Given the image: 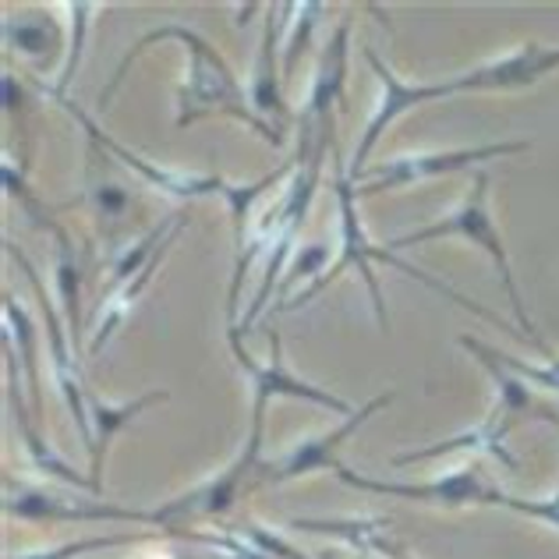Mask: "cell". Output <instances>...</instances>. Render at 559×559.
I'll return each instance as SVG.
<instances>
[{
    "instance_id": "obj_1",
    "label": "cell",
    "mask_w": 559,
    "mask_h": 559,
    "mask_svg": "<svg viewBox=\"0 0 559 559\" xmlns=\"http://www.w3.org/2000/svg\"><path fill=\"white\" fill-rule=\"evenodd\" d=\"M167 39H178L181 47L188 50V79L181 85V114H178V128H188V124H195L202 121V117H213V114H227L234 117V121H241L248 128H255L262 139H266L270 145H284V135L266 124L262 117L252 110V103L245 99V90L238 85V79H234V71L230 64L219 57V50L213 47L210 39L199 36L195 28H188V25H178V22H170V25H159V28H150L135 47H131L124 53V61L117 64L114 71V79L107 90L99 93V107H107V103L114 99V93L121 90L124 79H128V71L131 64L139 61V57L153 47V43H167Z\"/></svg>"
},
{
    "instance_id": "obj_2",
    "label": "cell",
    "mask_w": 559,
    "mask_h": 559,
    "mask_svg": "<svg viewBox=\"0 0 559 559\" xmlns=\"http://www.w3.org/2000/svg\"><path fill=\"white\" fill-rule=\"evenodd\" d=\"M333 156H336V178H333V185H336V199H341V230H344V241H341V259L333 262V266H326L322 270V276L316 280L312 287L308 290H301L298 298H290V301H284L280 305V312H290V308H301V305H308L316 298V294H322L336 276H341L344 270H350V266H358V273L365 276V284H369V290H372V308H376V322H379V330L386 333L390 330V319H386V301H382V290H379V280H376V273H372V259H379V262H386V266H393V270H401L404 276H411V280H418V284H425L429 290H436V294H443V298H450L457 308H464V312H471V316H478V319H485V322H492L496 330H507L510 336H518L521 344H532L535 347V341L527 333H518L510 326V322L503 319V316H496V312H489L485 305H478V301H471V298H464L461 290H453L450 284H443V280H432L429 273H421L418 266H411V262H404L396 252H390V248H376V245H369L365 241V227H361V216H358V195H355V188H350V178L341 170V150H336V142H333Z\"/></svg>"
},
{
    "instance_id": "obj_3",
    "label": "cell",
    "mask_w": 559,
    "mask_h": 559,
    "mask_svg": "<svg viewBox=\"0 0 559 559\" xmlns=\"http://www.w3.org/2000/svg\"><path fill=\"white\" fill-rule=\"evenodd\" d=\"M489 185H492L489 170H478L475 178H471V191H467V199L461 202L457 213H450L447 219H436V224L421 227V230H407V234H401V238H393L386 248L390 252H401V248H415V245L436 241V238H467L471 245H478L481 252L492 259V266L499 270V280H503V290L510 298L513 316H518V322H521V330H527V336H532L535 347L542 350V358H556L549 341L535 330L532 316H527V305L518 290V280H513V266H510L503 234L496 230V219L489 213Z\"/></svg>"
},
{
    "instance_id": "obj_4",
    "label": "cell",
    "mask_w": 559,
    "mask_h": 559,
    "mask_svg": "<svg viewBox=\"0 0 559 559\" xmlns=\"http://www.w3.org/2000/svg\"><path fill=\"white\" fill-rule=\"evenodd\" d=\"M532 150L527 139H513V142H492V145H475V150H447V153H415V156H393L386 164H376L369 174L372 181L355 188V195H379V191H390V188H404V185H415L425 178H443V174L453 170H464V167H475L485 164V159H499V156H518Z\"/></svg>"
},
{
    "instance_id": "obj_5",
    "label": "cell",
    "mask_w": 559,
    "mask_h": 559,
    "mask_svg": "<svg viewBox=\"0 0 559 559\" xmlns=\"http://www.w3.org/2000/svg\"><path fill=\"white\" fill-rule=\"evenodd\" d=\"M333 475L355 485V489L376 492V496H401V499H418V503H436V507H489L492 499V485L485 478L481 464H464L457 471H450L443 478L421 481V485H404V481H379V478H365L358 471H350L344 461L333 464Z\"/></svg>"
},
{
    "instance_id": "obj_6",
    "label": "cell",
    "mask_w": 559,
    "mask_h": 559,
    "mask_svg": "<svg viewBox=\"0 0 559 559\" xmlns=\"http://www.w3.org/2000/svg\"><path fill=\"white\" fill-rule=\"evenodd\" d=\"M347 43H350V14L341 19L333 39L322 50V61L316 71L312 93H308V103L301 110V131L298 142H312L316 150H333V103L344 99V79H347Z\"/></svg>"
},
{
    "instance_id": "obj_7",
    "label": "cell",
    "mask_w": 559,
    "mask_h": 559,
    "mask_svg": "<svg viewBox=\"0 0 559 559\" xmlns=\"http://www.w3.org/2000/svg\"><path fill=\"white\" fill-rule=\"evenodd\" d=\"M227 341H230V350L234 358H238V365L245 369V376L252 379V393L255 401L252 404H262L270 407L273 396H298V401H312L319 407H330L336 411V415H355V407H350L344 396H333L326 390L312 386V382H305L301 376H294L287 365H284V344H280V333L270 330V365H255L252 355L241 347V333L238 330H227Z\"/></svg>"
},
{
    "instance_id": "obj_8",
    "label": "cell",
    "mask_w": 559,
    "mask_h": 559,
    "mask_svg": "<svg viewBox=\"0 0 559 559\" xmlns=\"http://www.w3.org/2000/svg\"><path fill=\"white\" fill-rule=\"evenodd\" d=\"M4 245H8V255L28 273V284H33V290H36L39 308H43V319H47V344H50V365H53L57 386H61L64 401H68V411H71V418H75V425H79L82 447H85V450H93V421H90V404H85V393H90V390H85V382H82L79 361L71 358V350H68V336H64V330H61V319H57L53 301L47 298V290H43V280H39V273L33 270V262H28L8 238H4Z\"/></svg>"
},
{
    "instance_id": "obj_9",
    "label": "cell",
    "mask_w": 559,
    "mask_h": 559,
    "mask_svg": "<svg viewBox=\"0 0 559 559\" xmlns=\"http://www.w3.org/2000/svg\"><path fill=\"white\" fill-rule=\"evenodd\" d=\"M4 510L11 518H22V521H47V524H61V521H79V524H90V521H128V524H156V513L153 510H128V507H114V503H103L99 496L93 499H61L53 492H43V489H19V492H8L4 499Z\"/></svg>"
},
{
    "instance_id": "obj_10",
    "label": "cell",
    "mask_w": 559,
    "mask_h": 559,
    "mask_svg": "<svg viewBox=\"0 0 559 559\" xmlns=\"http://www.w3.org/2000/svg\"><path fill=\"white\" fill-rule=\"evenodd\" d=\"M393 401V393H382V396H376V401H369L361 411H355L344 425H336V429H330V432H322V436H308V439H301L298 447H294L287 457H280L276 464H259V471H255V485H262V481H294V478H301V475H312V471H322V467H330L333 471V464H336V450H341L350 436H355L365 421H369L376 411H382Z\"/></svg>"
},
{
    "instance_id": "obj_11",
    "label": "cell",
    "mask_w": 559,
    "mask_h": 559,
    "mask_svg": "<svg viewBox=\"0 0 559 559\" xmlns=\"http://www.w3.org/2000/svg\"><path fill=\"white\" fill-rule=\"evenodd\" d=\"M559 71V47H542V43H524L521 50L499 57L492 64H481L475 71L450 79L453 93H507V90H527L546 75Z\"/></svg>"
},
{
    "instance_id": "obj_12",
    "label": "cell",
    "mask_w": 559,
    "mask_h": 559,
    "mask_svg": "<svg viewBox=\"0 0 559 559\" xmlns=\"http://www.w3.org/2000/svg\"><path fill=\"white\" fill-rule=\"evenodd\" d=\"M61 107L75 117V121L90 131V139H93V145L96 150H107L110 156H117V159H124V167L128 170H135V174H142L145 181H150L153 188H159V191H167V195H178V199H205V195H219V199H227V191H230V185L224 181V178H210V174H181V170H164V167H156V164H150V159H142L139 153H131V150H124L121 142H114L110 135H103V131L96 128V121L85 110H79L75 103L71 99H57Z\"/></svg>"
},
{
    "instance_id": "obj_13",
    "label": "cell",
    "mask_w": 559,
    "mask_h": 559,
    "mask_svg": "<svg viewBox=\"0 0 559 559\" xmlns=\"http://www.w3.org/2000/svg\"><path fill=\"white\" fill-rule=\"evenodd\" d=\"M365 61L372 64V71H376L379 82H382V99H379V107L372 114L369 128H365V139H361L358 153H355V164H350V178H361V174H365V159L372 156L376 142L382 139V131H386L396 121V117L407 114V110H415V107H421V103H432V99L450 96V85L447 82H432V85H407V82H401V79L393 75V68L382 64L379 57H376V50H369V47H365Z\"/></svg>"
},
{
    "instance_id": "obj_14",
    "label": "cell",
    "mask_w": 559,
    "mask_h": 559,
    "mask_svg": "<svg viewBox=\"0 0 559 559\" xmlns=\"http://www.w3.org/2000/svg\"><path fill=\"white\" fill-rule=\"evenodd\" d=\"M259 464L252 457H245V450L234 457V464H227L224 471H216L213 478H205L195 489H188L181 496L167 499L164 507L153 510L156 513V524L167 527L181 518H224V513L238 503V492H241V481L248 475H255Z\"/></svg>"
},
{
    "instance_id": "obj_15",
    "label": "cell",
    "mask_w": 559,
    "mask_h": 559,
    "mask_svg": "<svg viewBox=\"0 0 559 559\" xmlns=\"http://www.w3.org/2000/svg\"><path fill=\"white\" fill-rule=\"evenodd\" d=\"M513 429V421H507L499 411H492L489 418H485L478 429L471 432H461L453 439H443V443H432L425 450H411V453H396L393 457V467H407V464H425V461H436V457H447V453H461V450H475V453H492V457L503 461L510 471H518V457L503 447L507 432Z\"/></svg>"
},
{
    "instance_id": "obj_16",
    "label": "cell",
    "mask_w": 559,
    "mask_h": 559,
    "mask_svg": "<svg viewBox=\"0 0 559 559\" xmlns=\"http://www.w3.org/2000/svg\"><path fill=\"white\" fill-rule=\"evenodd\" d=\"M156 401H167V390H153V393H142L135 396L131 404H121L114 407L107 401H99V396L85 393V404H90V421H93V450H90V481H93V492L103 496V457H107L110 450V439L124 429V425L145 411Z\"/></svg>"
},
{
    "instance_id": "obj_17",
    "label": "cell",
    "mask_w": 559,
    "mask_h": 559,
    "mask_svg": "<svg viewBox=\"0 0 559 559\" xmlns=\"http://www.w3.org/2000/svg\"><path fill=\"white\" fill-rule=\"evenodd\" d=\"M294 532H308V535H333V538H344L347 546H355L361 556H376V552H386V559H404V546L390 542L386 527L390 521L382 518H294L290 521Z\"/></svg>"
},
{
    "instance_id": "obj_18",
    "label": "cell",
    "mask_w": 559,
    "mask_h": 559,
    "mask_svg": "<svg viewBox=\"0 0 559 559\" xmlns=\"http://www.w3.org/2000/svg\"><path fill=\"white\" fill-rule=\"evenodd\" d=\"M4 350H8V382H11V407H14V421H19V432L25 439V450H28V457H33L36 471H43V475H53V478H61L68 485H75V489H90L93 492V481L90 478H82L75 467H71L68 461H61L57 453L43 443V439L33 432V425H28L25 418V411H22V393H19V361H14V347L11 341L4 336ZM96 496V492H93Z\"/></svg>"
},
{
    "instance_id": "obj_19",
    "label": "cell",
    "mask_w": 559,
    "mask_h": 559,
    "mask_svg": "<svg viewBox=\"0 0 559 559\" xmlns=\"http://www.w3.org/2000/svg\"><path fill=\"white\" fill-rule=\"evenodd\" d=\"M276 8H270V19H266V33H262V47H259V61H255V79H252V110L259 117L273 114L276 117V131L284 135L287 124H290V110L284 103V93H280V75H276Z\"/></svg>"
},
{
    "instance_id": "obj_20",
    "label": "cell",
    "mask_w": 559,
    "mask_h": 559,
    "mask_svg": "<svg viewBox=\"0 0 559 559\" xmlns=\"http://www.w3.org/2000/svg\"><path fill=\"white\" fill-rule=\"evenodd\" d=\"M461 347H467L471 355H475L481 365H496V369H503V372H510V376L535 382L538 390H556V393H559V355H556V358H546V365H527V361H521V358L507 355V350H499V347H489V344L475 341V336H461Z\"/></svg>"
},
{
    "instance_id": "obj_21",
    "label": "cell",
    "mask_w": 559,
    "mask_h": 559,
    "mask_svg": "<svg viewBox=\"0 0 559 559\" xmlns=\"http://www.w3.org/2000/svg\"><path fill=\"white\" fill-rule=\"evenodd\" d=\"M492 376H496V386H499V415L510 418V421H518L521 415L527 418H538V421H546L552 425V429H559V411L546 401H535L532 390L524 386V382L518 376H510L503 369H496V365H485Z\"/></svg>"
},
{
    "instance_id": "obj_22",
    "label": "cell",
    "mask_w": 559,
    "mask_h": 559,
    "mask_svg": "<svg viewBox=\"0 0 559 559\" xmlns=\"http://www.w3.org/2000/svg\"><path fill=\"white\" fill-rule=\"evenodd\" d=\"M159 535H174L178 538V527H167V532H121V535H99V538H79V542H64V546L53 549H39V552H22V556H8V559H75L82 552H99V549H117V546H135V542H150Z\"/></svg>"
},
{
    "instance_id": "obj_23",
    "label": "cell",
    "mask_w": 559,
    "mask_h": 559,
    "mask_svg": "<svg viewBox=\"0 0 559 559\" xmlns=\"http://www.w3.org/2000/svg\"><path fill=\"white\" fill-rule=\"evenodd\" d=\"M4 319H8V336L19 341V347H22V361L28 369V382H33V404H36V411H43L39 372H36V330H33V319H28V312L19 305V298H14L11 290L4 294Z\"/></svg>"
},
{
    "instance_id": "obj_24",
    "label": "cell",
    "mask_w": 559,
    "mask_h": 559,
    "mask_svg": "<svg viewBox=\"0 0 559 559\" xmlns=\"http://www.w3.org/2000/svg\"><path fill=\"white\" fill-rule=\"evenodd\" d=\"M4 36L11 47H19L22 53H36L43 57L50 50H57V43H61V36H57V28L50 19H19V22H8L4 25Z\"/></svg>"
},
{
    "instance_id": "obj_25",
    "label": "cell",
    "mask_w": 559,
    "mask_h": 559,
    "mask_svg": "<svg viewBox=\"0 0 559 559\" xmlns=\"http://www.w3.org/2000/svg\"><path fill=\"white\" fill-rule=\"evenodd\" d=\"M71 19H75V36H71V50H68V61H64V71L61 79H57L53 85V99H64V90L71 85V79H75L79 71V61H82V43H85V28H90V14H93V4H68Z\"/></svg>"
},
{
    "instance_id": "obj_26",
    "label": "cell",
    "mask_w": 559,
    "mask_h": 559,
    "mask_svg": "<svg viewBox=\"0 0 559 559\" xmlns=\"http://www.w3.org/2000/svg\"><path fill=\"white\" fill-rule=\"evenodd\" d=\"M489 507H507L513 513H524V518H535V521H546L559 532V489L549 499H518V496H507V492H492Z\"/></svg>"
},
{
    "instance_id": "obj_27",
    "label": "cell",
    "mask_w": 559,
    "mask_h": 559,
    "mask_svg": "<svg viewBox=\"0 0 559 559\" xmlns=\"http://www.w3.org/2000/svg\"><path fill=\"white\" fill-rule=\"evenodd\" d=\"M298 11H301V22H298V28H294V36H290L287 61H284V75H290L294 64H298V53H305V47H308V33L316 28L319 14H322V4H305V8H298Z\"/></svg>"
},
{
    "instance_id": "obj_28",
    "label": "cell",
    "mask_w": 559,
    "mask_h": 559,
    "mask_svg": "<svg viewBox=\"0 0 559 559\" xmlns=\"http://www.w3.org/2000/svg\"><path fill=\"white\" fill-rule=\"evenodd\" d=\"M322 259H326V248H322V245H312V248H305V252H301V259L298 262H294V270H290V276L284 280V290L294 284V280H298V276H312L316 270H319V262Z\"/></svg>"
},
{
    "instance_id": "obj_29",
    "label": "cell",
    "mask_w": 559,
    "mask_h": 559,
    "mask_svg": "<svg viewBox=\"0 0 559 559\" xmlns=\"http://www.w3.org/2000/svg\"><path fill=\"white\" fill-rule=\"evenodd\" d=\"M319 559H341V556H336V552H319Z\"/></svg>"
},
{
    "instance_id": "obj_30",
    "label": "cell",
    "mask_w": 559,
    "mask_h": 559,
    "mask_svg": "<svg viewBox=\"0 0 559 559\" xmlns=\"http://www.w3.org/2000/svg\"><path fill=\"white\" fill-rule=\"evenodd\" d=\"M365 559H372V556H365Z\"/></svg>"
}]
</instances>
